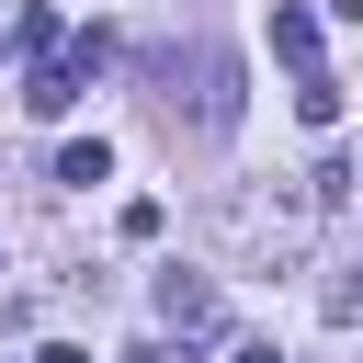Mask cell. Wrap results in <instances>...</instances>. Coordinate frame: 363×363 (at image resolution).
Returning <instances> with one entry per match:
<instances>
[{
    "label": "cell",
    "instance_id": "obj_1",
    "mask_svg": "<svg viewBox=\"0 0 363 363\" xmlns=\"http://www.w3.org/2000/svg\"><path fill=\"white\" fill-rule=\"evenodd\" d=\"M159 318H170V329H216V284L170 261V272H159Z\"/></svg>",
    "mask_w": 363,
    "mask_h": 363
},
{
    "label": "cell",
    "instance_id": "obj_2",
    "mask_svg": "<svg viewBox=\"0 0 363 363\" xmlns=\"http://www.w3.org/2000/svg\"><path fill=\"white\" fill-rule=\"evenodd\" d=\"M79 91H91V79H79V68H68V57H45V68H34V79H23V113H45V125H57V113H68V102H79Z\"/></svg>",
    "mask_w": 363,
    "mask_h": 363
},
{
    "label": "cell",
    "instance_id": "obj_3",
    "mask_svg": "<svg viewBox=\"0 0 363 363\" xmlns=\"http://www.w3.org/2000/svg\"><path fill=\"white\" fill-rule=\"evenodd\" d=\"M193 125H204V136L238 125V57H204V102H193Z\"/></svg>",
    "mask_w": 363,
    "mask_h": 363
},
{
    "label": "cell",
    "instance_id": "obj_4",
    "mask_svg": "<svg viewBox=\"0 0 363 363\" xmlns=\"http://www.w3.org/2000/svg\"><path fill=\"white\" fill-rule=\"evenodd\" d=\"M272 57H284V68H295V79H306V68H318V23H306V11H295V0H272Z\"/></svg>",
    "mask_w": 363,
    "mask_h": 363
},
{
    "label": "cell",
    "instance_id": "obj_5",
    "mask_svg": "<svg viewBox=\"0 0 363 363\" xmlns=\"http://www.w3.org/2000/svg\"><path fill=\"white\" fill-rule=\"evenodd\" d=\"M57 182H79V193L113 182V147H102V136H68V147H57Z\"/></svg>",
    "mask_w": 363,
    "mask_h": 363
},
{
    "label": "cell",
    "instance_id": "obj_6",
    "mask_svg": "<svg viewBox=\"0 0 363 363\" xmlns=\"http://www.w3.org/2000/svg\"><path fill=\"white\" fill-rule=\"evenodd\" d=\"M295 113L329 136V125H340V79H329V68H306V79H295Z\"/></svg>",
    "mask_w": 363,
    "mask_h": 363
},
{
    "label": "cell",
    "instance_id": "obj_7",
    "mask_svg": "<svg viewBox=\"0 0 363 363\" xmlns=\"http://www.w3.org/2000/svg\"><path fill=\"white\" fill-rule=\"evenodd\" d=\"M306 204H318V216H340V204H352V159H340V147L306 170Z\"/></svg>",
    "mask_w": 363,
    "mask_h": 363
},
{
    "label": "cell",
    "instance_id": "obj_8",
    "mask_svg": "<svg viewBox=\"0 0 363 363\" xmlns=\"http://www.w3.org/2000/svg\"><path fill=\"white\" fill-rule=\"evenodd\" d=\"M34 363H91V352H79V340H45V352H34Z\"/></svg>",
    "mask_w": 363,
    "mask_h": 363
},
{
    "label": "cell",
    "instance_id": "obj_9",
    "mask_svg": "<svg viewBox=\"0 0 363 363\" xmlns=\"http://www.w3.org/2000/svg\"><path fill=\"white\" fill-rule=\"evenodd\" d=\"M227 363H284V352H272V340H238V352H227Z\"/></svg>",
    "mask_w": 363,
    "mask_h": 363
}]
</instances>
